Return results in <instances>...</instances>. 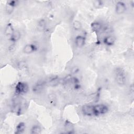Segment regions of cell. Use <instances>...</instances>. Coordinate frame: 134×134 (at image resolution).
<instances>
[{"instance_id":"1","label":"cell","mask_w":134,"mask_h":134,"mask_svg":"<svg viewBox=\"0 0 134 134\" xmlns=\"http://www.w3.org/2000/svg\"><path fill=\"white\" fill-rule=\"evenodd\" d=\"M93 113L94 115L99 116L106 114L108 110V108L107 106L104 104H98L93 106Z\"/></svg>"},{"instance_id":"2","label":"cell","mask_w":134,"mask_h":134,"mask_svg":"<svg viewBox=\"0 0 134 134\" xmlns=\"http://www.w3.org/2000/svg\"><path fill=\"white\" fill-rule=\"evenodd\" d=\"M28 90L27 84L23 82H18L15 87V93L17 94H23L26 93Z\"/></svg>"},{"instance_id":"3","label":"cell","mask_w":134,"mask_h":134,"mask_svg":"<svg viewBox=\"0 0 134 134\" xmlns=\"http://www.w3.org/2000/svg\"><path fill=\"white\" fill-rule=\"evenodd\" d=\"M116 79L117 83L119 85H122L125 84L126 81V76L124 71L121 69H118L116 71Z\"/></svg>"},{"instance_id":"4","label":"cell","mask_w":134,"mask_h":134,"mask_svg":"<svg viewBox=\"0 0 134 134\" xmlns=\"http://www.w3.org/2000/svg\"><path fill=\"white\" fill-rule=\"evenodd\" d=\"M126 10V6L122 2H118L115 6V12L117 14H123Z\"/></svg>"},{"instance_id":"5","label":"cell","mask_w":134,"mask_h":134,"mask_svg":"<svg viewBox=\"0 0 134 134\" xmlns=\"http://www.w3.org/2000/svg\"><path fill=\"white\" fill-rule=\"evenodd\" d=\"M93 106L89 105H85L82 107V112L86 116H92L94 115L93 113Z\"/></svg>"},{"instance_id":"6","label":"cell","mask_w":134,"mask_h":134,"mask_svg":"<svg viewBox=\"0 0 134 134\" xmlns=\"http://www.w3.org/2000/svg\"><path fill=\"white\" fill-rule=\"evenodd\" d=\"M36 50V46L32 44H26L23 49V51L26 54H30Z\"/></svg>"},{"instance_id":"7","label":"cell","mask_w":134,"mask_h":134,"mask_svg":"<svg viewBox=\"0 0 134 134\" xmlns=\"http://www.w3.org/2000/svg\"><path fill=\"white\" fill-rule=\"evenodd\" d=\"M75 43L77 47H82L85 43V39L83 36H77L75 39Z\"/></svg>"},{"instance_id":"8","label":"cell","mask_w":134,"mask_h":134,"mask_svg":"<svg viewBox=\"0 0 134 134\" xmlns=\"http://www.w3.org/2000/svg\"><path fill=\"white\" fill-rule=\"evenodd\" d=\"M116 39L114 36H108L106 37L104 39V43L108 46H111L113 45L115 42Z\"/></svg>"},{"instance_id":"9","label":"cell","mask_w":134,"mask_h":134,"mask_svg":"<svg viewBox=\"0 0 134 134\" xmlns=\"http://www.w3.org/2000/svg\"><path fill=\"white\" fill-rule=\"evenodd\" d=\"M20 36L21 34L20 32L18 30H15L14 32L12 34V35L10 36V40H11V41L15 42L20 38Z\"/></svg>"},{"instance_id":"10","label":"cell","mask_w":134,"mask_h":134,"mask_svg":"<svg viewBox=\"0 0 134 134\" xmlns=\"http://www.w3.org/2000/svg\"><path fill=\"white\" fill-rule=\"evenodd\" d=\"M91 29L93 31L97 32L102 29V25L98 22H93L91 25Z\"/></svg>"},{"instance_id":"11","label":"cell","mask_w":134,"mask_h":134,"mask_svg":"<svg viewBox=\"0 0 134 134\" xmlns=\"http://www.w3.org/2000/svg\"><path fill=\"white\" fill-rule=\"evenodd\" d=\"M25 129V124L24 122H20L17 125L16 127L15 133L19 134V133H23Z\"/></svg>"},{"instance_id":"12","label":"cell","mask_w":134,"mask_h":134,"mask_svg":"<svg viewBox=\"0 0 134 134\" xmlns=\"http://www.w3.org/2000/svg\"><path fill=\"white\" fill-rule=\"evenodd\" d=\"M14 31L15 30H14L12 25L10 24H9L7 25V27L5 29V32L6 34V35H7L11 36Z\"/></svg>"},{"instance_id":"13","label":"cell","mask_w":134,"mask_h":134,"mask_svg":"<svg viewBox=\"0 0 134 134\" xmlns=\"http://www.w3.org/2000/svg\"><path fill=\"white\" fill-rule=\"evenodd\" d=\"M41 132V129L38 126H34L31 129V133L32 134H39Z\"/></svg>"},{"instance_id":"14","label":"cell","mask_w":134,"mask_h":134,"mask_svg":"<svg viewBox=\"0 0 134 134\" xmlns=\"http://www.w3.org/2000/svg\"><path fill=\"white\" fill-rule=\"evenodd\" d=\"M73 28L76 30H79L82 28V24L81 22H80L78 20H75L73 21L72 24Z\"/></svg>"},{"instance_id":"15","label":"cell","mask_w":134,"mask_h":134,"mask_svg":"<svg viewBox=\"0 0 134 134\" xmlns=\"http://www.w3.org/2000/svg\"><path fill=\"white\" fill-rule=\"evenodd\" d=\"M15 6H14L13 5L10 4L9 2H7V5L6 6V12L7 14H10L13 12L14 8Z\"/></svg>"},{"instance_id":"16","label":"cell","mask_w":134,"mask_h":134,"mask_svg":"<svg viewBox=\"0 0 134 134\" xmlns=\"http://www.w3.org/2000/svg\"><path fill=\"white\" fill-rule=\"evenodd\" d=\"M93 5L95 8H99L103 5V3L100 1H93Z\"/></svg>"}]
</instances>
